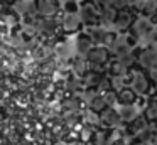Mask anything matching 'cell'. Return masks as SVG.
Wrapping results in <instances>:
<instances>
[{"label": "cell", "mask_w": 157, "mask_h": 145, "mask_svg": "<svg viewBox=\"0 0 157 145\" xmlns=\"http://www.w3.org/2000/svg\"><path fill=\"white\" fill-rule=\"evenodd\" d=\"M61 9L59 0H36V12L42 17H54Z\"/></svg>", "instance_id": "4"}, {"label": "cell", "mask_w": 157, "mask_h": 145, "mask_svg": "<svg viewBox=\"0 0 157 145\" xmlns=\"http://www.w3.org/2000/svg\"><path fill=\"white\" fill-rule=\"evenodd\" d=\"M110 7H113L115 10L127 9V0H110Z\"/></svg>", "instance_id": "20"}, {"label": "cell", "mask_w": 157, "mask_h": 145, "mask_svg": "<svg viewBox=\"0 0 157 145\" xmlns=\"http://www.w3.org/2000/svg\"><path fill=\"white\" fill-rule=\"evenodd\" d=\"M132 86H133V91H137V93H145L149 90V79H147L145 74L135 73L132 79Z\"/></svg>", "instance_id": "9"}, {"label": "cell", "mask_w": 157, "mask_h": 145, "mask_svg": "<svg viewBox=\"0 0 157 145\" xmlns=\"http://www.w3.org/2000/svg\"><path fill=\"white\" fill-rule=\"evenodd\" d=\"M145 120L157 121V101H150L145 110Z\"/></svg>", "instance_id": "15"}, {"label": "cell", "mask_w": 157, "mask_h": 145, "mask_svg": "<svg viewBox=\"0 0 157 145\" xmlns=\"http://www.w3.org/2000/svg\"><path fill=\"white\" fill-rule=\"evenodd\" d=\"M149 76H150V79L157 81V64H154V66L149 67Z\"/></svg>", "instance_id": "21"}, {"label": "cell", "mask_w": 157, "mask_h": 145, "mask_svg": "<svg viewBox=\"0 0 157 145\" xmlns=\"http://www.w3.org/2000/svg\"><path fill=\"white\" fill-rule=\"evenodd\" d=\"M154 145H157V135H154Z\"/></svg>", "instance_id": "25"}, {"label": "cell", "mask_w": 157, "mask_h": 145, "mask_svg": "<svg viewBox=\"0 0 157 145\" xmlns=\"http://www.w3.org/2000/svg\"><path fill=\"white\" fill-rule=\"evenodd\" d=\"M150 37H152V40H155V42H157V24H152V29H150Z\"/></svg>", "instance_id": "24"}, {"label": "cell", "mask_w": 157, "mask_h": 145, "mask_svg": "<svg viewBox=\"0 0 157 145\" xmlns=\"http://www.w3.org/2000/svg\"><path fill=\"white\" fill-rule=\"evenodd\" d=\"M110 52L106 47H101V46H96V47H91V49L86 52V57H88V61L91 64H100L101 66L103 63H106V59H108Z\"/></svg>", "instance_id": "7"}, {"label": "cell", "mask_w": 157, "mask_h": 145, "mask_svg": "<svg viewBox=\"0 0 157 145\" xmlns=\"http://www.w3.org/2000/svg\"><path fill=\"white\" fill-rule=\"evenodd\" d=\"M66 13H78V2L76 0H66Z\"/></svg>", "instance_id": "18"}, {"label": "cell", "mask_w": 157, "mask_h": 145, "mask_svg": "<svg viewBox=\"0 0 157 145\" xmlns=\"http://www.w3.org/2000/svg\"><path fill=\"white\" fill-rule=\"evenodd\" d=\"M142 3H144V0H127V9L133 10V12H139Z\"/></svg>", "instance_id": "19"}, {"label": "cell", "mask_w": 157, "mask_h": 145, "mask_svg": "<svg viewBox=\"0 0 157 145\" xmlns=\"http://www.w3.org/2000/svg\"><path fill=\"white\" fill-rule=\"evenodd\" d=\"M139 12L142 13L144 17H149V19L154 15H157V0H144V3H142Z\"/></svg>", "instance_id": "12"}, {"label": "cell", "mask_w": 157, "mask_h": 145, "mask_svg": "<svg viewBox=\"0 0 157 145\" xmlns=\"http://www.w3.org/2000/svg\"><path fill=\"white\" fill-rule=\"evenodd\" d=\"M86 36L91 39V42L106 44V46H110V44L113 42V39H115V32H112V30H106L105 27H100V25H91V27H88V30H86Z\"/></svg>", "instance_id": "2"}, {"label": "cell", "mask_w": 157, "mask_h": 145, "mask_svg": "<svg viewBox=\"0 0 157 145\" xmlns=\"http://www.w3.org/2000/svg\"><path fill=\"white\" fill-rule=\"evenodd\" d=\"M98 9H103V7H108L110 5V0H91Z\"/></svg>", "instance_id": "22"}, {"label": "cell", "mask_w": 157, "mask_h": 145, "mask_svg": "<svg viewBox=\"0 0 157 145\" xmlns=\"http://www.w3.org/2000/svg\"><path fill=\"white\" fill-rule=\"evenodd\" d=\"M91 49V39H90L86 34H83V36L78 37V51L83 54H86L88 51Z\"/></svg>", "instance_id": "14"}, {"label": "cell", "mask_w": 157, "mask_h": 145, "mask_svg": "<svg viewBox=\"0 0 157 145\" xmlns=\"http://www.w3.org/2000/svg\"><path fill=\"white\" fill-rule=\"evenodd\" d=\"M118 145H120V143H118Z\"/></svg>", "instance_id": "26"}, {"label": "cell", "mask_w": 157, "mask_h": 145, "mask_svg": "<svg viewBox=\"0 0 157 145\" xmlns=\"http://www.w3.org/2000/svg\"><path fill=\"white\" fill-rule=\"evenodd\" d=\"M61 25L66 32H76L83 24H81V19H79L78 13H66L63 22H61Z\"/></svg>", "instance_id": "8"}, {"label": "cell", "mask_w": 157, "mask_h": 145, "mask_svg": "<svg viewBox=\"0 0 157 145\" xmlns=\"http://www.w3.org/2000/svg\"><path fill=\"white\" fill-rule=\"evenodd\" d=\"M152 20L149 19V17H139V19H135L133 20V24H132V34H133V37H147V36H150V29H152Z\"/></svg>", "instance_id": "5"}, {"label": "cell", "mask_w": 157, "mask_h": 145, "mask_svg": "<svg viewBox=\"0 0 157 145\" xmlns=\"http://www.w3.org/2000/svg\"><path fill=\"white\" fill-rule=\"evenodd\" d=\"M105 106H106L105 100H103V98H100V96H96L95 100L91 101V110L93 111H101V110H105Z\"/></svg>", "instance_id": "17"}, {"label": "cell", "mask_w": 157, "mask_h": 145, "mask_svg": "<svg viewBox=\"0 0 157 145\" xmlns=\"http://www.w3.org/2000/svg\"><path fill=\"white\" fill-rule=\"evenodd\" d=\"M135 98H137V94H135L133 90L123 88V90H120V93H118V100L122 101L123 105H132L133 101H135Z\"/></svg>", "instance_id": "13"}, {"label": "cell", "mask_w": 157, "mask_h": 145, "mask_svg": "<svg viewBox=\"0 0 157 145\" xmlns=\"http://www.w3.org/2000/svg\"><path fill=\"white\" fill-rule=\"evenodd\" d=\"M76 71H78V73H85V71H86V67H85V61H81V59H79L78 61V63H76Z\"/></svg>", "instance_id": "23"}, {"label": "cell", "mask_w": 157, "mask_h": 145, "mask_svg": "<svg viewBox=\"0 0 157 145\" xmlns=\"http://www.w3.org/2000/svg\"><path fill=\"white\" fill-rule=\"evenodd\" d=\"M135 13L133 10L130 9H122V10H117V15H115V20H113V25H115L117 30H127L132 27L133 20H135Z\"/></svg>", "instance_id": "3"}, {"label": "cell", "mask_w": 157, "mask_h": 145, "mask_svg": "<svg viewBox=\"0 0 157 145\" xmlns=\"http://www.w3.org/2000/svg\"><path fill=\"white\" fill-rule=\"evenodd\" d=\"M78 12L81 24H85V25L91 27L100 24V9L91 0H81V3H78Z\"/></svg>", "instance_id": "1"}, {"label": "cell", "mask_w": 157, "mask_h": 145, "mask_svg": "<svg viewBox=\"0 0 157 145\" xmlns=\"http://www.w3.org/2000/svg\"><path fill=\"white\" fill-rule=\"evenodd\" d=\"M130 130H132L133 133H140L142 130H145V120H142V118L133 120V123L130 125Z\"/></svg>", "instance_id": "16"}, {"label": "cell", "mask_w": 157, "mask_h": 145, "mask_svg": "<svg viewBox=\"0 0 157 145\" xmlns=\"http://www.w3.org/2000/svg\"><path fill=\"white\" fill-rule=\"evenodd\" d=\"M137 61H139L144 67H150V66H154V64H157V44H152V46H149L147 49H144L142 52H140V56L137 57Z\"/></svg>", "instance_id": "6"}, {"label": "cell", "mask_w": 157, "mask_h": 145, "mask_svg": "<svg viewBox=\"0 0 157 145\" xmlns=\"http://www.w3.org/2000/svg\"><path fill=\"white\" fill-rule=\"evenodd\" d=\"M118 120H120V116L113 108H105V110H101V121L105 125L113 127V125L118 123Z\"/></svg>", "instance_id": "11"}, {"label": "cell", "mask_w": 157, "mask_h": 145, "mask_svg": "<svg viewBox=\"0 0 157 145\" xmlns=\"http://www.w3.org/2000/svg\"><path fill=\"white\" fill-rule=\"evenodd\" d=\"M117 10L113 7H103L100 9V24H105V25H113V20H115Z\"/></svg>", "instance_id": "10"}]
</instances>
